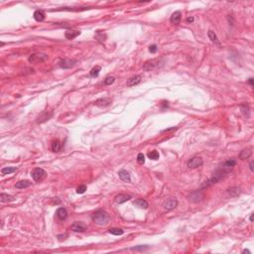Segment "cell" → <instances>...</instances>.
<instances>
[{
	"mask_svg": "<svg viewBox=\"0 0 254 254\" xmlns=\"http://www.w3.org/2000/svg\"><path fill=\"white\" fill-rule=\"evenodd\" d=\"M187 22L188 23H192V22H194V17H188Z\"/></svg>",
	"mask_w": 254,
	"mask_h": 254,
	"instance_id": "cell-37",
	"label": "cell"
},
{
	"mask_svg": "<svg viewBox=\"0 0 254 254\" xmlns=\"http://www.w3.org/2000/svg\"><path fill=\"white\" fill-rule=\"evenodd\" d=\"M178 205V201L175 197H171V199L166 200L163 204V208H165L166 210H172L174 208H176Z\"/></svg>",
	"mask_w": 254,
	"mask_h": 254,
	"instance_id": "cell-8",
	"label": "cell"
},
{
	"mask_svg": "<svg viewBox=\"0 0 254 254\" xmlns=\"http://www.w3.org/2000/svg\"><path fill=\"white\" fill-rule=\"evenodd\" d=\"M15 200V197L11 194H4L2 193L0 194V201L1 202H13Z\"/></svg>",
	"mask_w": 254,
	"mask_h": 254,
	"instance_id": "cell-23",
	"label": "cell"
},
{
	"mask_svg": "<svg viewBox=\"0 0 254 254\" xmlns=\"http://www.w3.org/2000/svg\"><path fill=\"white\" fill-rule=\"evenodd\" d=\"M202 164H204V160H202L201 157L196 156V157L191 158V159L188 161L187 165H188V168L196 169V168H199V167H201V166H202Z\"/></svg>",
	"mask_w": 254,
	"mask_h": 254,
	"instance_id": "cell-7",
	"label": "cell"
},
{
	"mask_svg": "<svg viewBox=\"0 0 254 254\" xmlns=\"http://www.w3.org/2000/svg\"><path fill=\"white\" fill-rule=\"evenodd\" d=\"M141 80H142V78H141L140 75H133V77L129 78L128 80H127V86H137L138 83H141Z\"/></svg>",
	"mask_w": 254,
	"mask_h": 254,
	"instance_id": "cell-11",
	"label": "cell"
},
{
	"mask_svg": "<svg viewBox=\"0 0 254 254\" xmlns=\"http://www.w3.org/2000/svg\"><path fill=\"white\" fill-rule=\"evenodd\" d=\"M227 193L232 197H236L240 194V189L237 188V187H233V188H230L227 190Z\"/></svg>",
	"mask_w": 254,
	"mask_h": 254,
	"instance_id": "cell-27",
	"label": "cell"
},
{
	"mask_svg": "<svg viewBox=\"0 0 254 254\" xmlns=\"http://www.w3.org/2000/svg\"><path fill=\"white\" fill-rule=\"evenodd\" d=\"M118 176H119V178L123 181V182H125V183H130L131 182L130 174H129L128 171L124 170V169H122V170H120L119 172H118Z\"/></svg>",
	"mask_w": 254,
	"mask_h": 254,
	"instance_id": "cell-14",
	"label": "cell"
},
{
	"mask_svg": "<svg viewBox=\"0 0 254 254\" xmlns=\"http://www.w3.org/2000/svg\"><path fill=\"white\" fill-rule=\"evenodd\" d=\"M181 19H182V13H181V11H176V12H174L172 14V16L170 18V22L174 25H178L181 22Z\"/></svg>",
	"mask_w": 254,
	"mask_h": 254,
	"instance_id": "cell-15",
	"label": "cell"
},
{
	"mask_svg": "<svg viewBox=\"0 0 254 254\" xmlns=\"http://www.w3.org/2000/svg\"><path fill=\"white\" fill-rule=\"evenodd\" d=\"M33 17L37 22H42L46 17V14H45L43 10H36L33 14Z\"/></svg>",
	"mask_w": 254,
	"mask_h": 254,
	"instance_id": "cell-16",
	"label": "cell"
},
{
	"mask_svg": "<svg viewBox=\"0 0 254 254\" xmlns=\"http://www.w3.org/2000/svg\"><path fill=\"white\" fill-rule=\"evenodd\" d=\"M251 154H252V148H246V149H243L240 153H239V159L241 160H245V159H248Z\"/></svg>",
	"mask_w": 254,
	"mask_h": 254,
	"instance_id": "cell-17",
	"label": "cell"
},
{
	"mask_svg": "<svg viewBox=\"0 0 254 254\" xmlns=\"http://www.w3.org/2000/svg\"><path fill=\"white\" fill-rule=\"evenodd\" d=\"M187 199L192 202H200L205 199V194L201 190L193 191L187 196Z\"/></svg>",
	"mask_w": 254,
	"mask_h": 254,
	"instance_id": "cell-5",
	"label": "cell"
},
{
	"mask_svg": "<svg viewBox=\"0 0 254 254\" xmlns=\"http://www.w3.org/2000/svg\"><path fill=\"white\" fill-rule=\"evenodd\" d=\"M70 228L75 232H83V231L86 229V225L81 221H75L72 224Z\"/></svg>",
	"mask_w": 254,
	"mask_h": 254,
	"instance_id": "cell-10",
	"label": "cell"
},
{
	"mask_svg": "<svg viewBox=\"0 0 254 254\" xmlns=\"http://www.w3.org/2000/svg\"><path fill=\"white\" fill-rule=\"evenodd\" d=\"M108 231H109V233L113 234V235H116V236L122 235V234L124 233V230H123V229H121V228H116V227L110 228V229H109Z\"/></svg>",
	"mask_w": 254,
	"mask_h": 254,
	"instance_id": "cell-30",
	"label": "cell"
},
{
	"mask_svg": "<svg viewBox=\"0 0 254 254\" xmlns=\"http://www.w3.org/2000/svg\"><path fill=\"white\" fill-rule=\"evenodd\" d=\"M86 191V185H81L80 187H78V189H77L78 194H83Z\"/></svg>",
	"mask_w": 254,
	"mask_h": 254,
	"instance_id": "cell-35",
	"label": "cell"
},
{
	"mask_svg": "<svg viewBox=\"0 0 254 254\" xmlns=\"http://www.w3.org/2000/svg\"><path fill=\"white\" fill-rule=\"evenodd\" d=\"M131 199V196L130 194H117L116 197H114V201L116 204H123V202H125L127 201H129V200Z\"/></svg>",
	"mask_w": 254,
	"mask_h": 254,
	"instance_id": "cell-13",
	"label": "cell"
},
{
	"mask_svg": "<svg viewBox=\"0 0 254 254\" xmlns=\"http://www.w3.org/2000/svg\"><path fill=\"white\" fill-rule=\"evenodd\" d=\"M248 83H249L251 86H253V78H250L249 80H248Z\"/></svg>",
	"mask_w": 254,
	"mask_h": 254,
	"instance_id": "cell-39",
	"label": "cell"
},
{
	"mask_svg": "<svg viewBox=\"0 0 254 254\" xmlns=\"http://www.w3.org/2000/svg\"><path fill=\"white\" fill-rule=\"evenodd\" d=\"M31 177L35 182H42L47 177V172L42 168H35L31 172Z\"/></svg>",
	"mask_w": 254,
	"mask_h": 254,
	"instance_id": "cell-3",
	"label": "cell"
},
{
	"mask_svg": "<svg viewBox=\"0 0 254 254\" xmlns=\"http://www.w3.org/2000/svg\"><path fill=\"white\" fill-rule=\"evenodd\" d=\"M157 50H158V48H157L156 45H151V46L149 47V52L152 53V54H155V53H156Z\"/></svg>",
	"mask_w": 254,
	"mask_h": 254,
	"instance_id": "cell-36",
	"label": "cell"
},
{
	"mask_svg": "<svg viewBox=\"0 0 254 254\" xmlns=\"http://www.w3.org/2000/svg\"><path fill=\"white\" fill-rule=\"evenodd\" d=\"M148 157H149V159H152V160H158V159H159V157H160L159 152L156 151V150H153V151L149 152V153H148Z\"/></svg>",
	"mask_w": 254,
	"mask_h": 254,
	"instance_id": "cell-31",
	"label": "cell"
},
{
	"mask_svg": "<svg viewBox=\"0 0 254 254\" xmlns=\"http://www.w3.org/2000/svg\"><path fill=\"white\" fill-rule=\"evenodd\" d=\"M114 81H115L114 77H107L105 80H104V84H105V86H110V84L114 83Z\"/></svg>",
	"mask_w": 254,
	"mask_h": 254,
	"instance_id": "cell-33",
	"label": "cell"
},
{
	"mask_svg": "<svg viewBox=\"0 0 254 254\" xmlns=\"http://www.w3.org/2000/svg\"><path fill=\"white\" fill-rule=\"evenodd\" d=\"M94 38L99 42V43H103L104 41L106 40V35L104 33H102L101 31H97V35L94 36Z\"/></svg>",
	"mask_w": 254,
	"mask_h": 254,
	"instance_id": "cell-26",
	"label": "cell"
},
{
	"mask_svg": "<svg viewBox=\"0 0 254 254\" xmlns=\"http://www.w3.org/2000/svg\"><path fill=\"white\" fill-rule=\"evenodd\" d=\"M78 35H81L80 31H67L65 33V37H66L67 40H73V39L77 38Z\"/></svg>",
	"mask_w": 254,
	"mask_h": 254,
	"instance_id": "cell-19",
	"label": "cell"
},
{
	"mask_svg": "<svg viewBox=\"0 0 254 254\" xmlns=\"http://www.w3.org/2000/svg\"><path fill=\"white\" fill-rule=\"evenodd\" d=\"M250 221H253V214H251L250 216Z\"/></svg>",
	"mask_w": 254,
	"mask_h": 254,
	"instance_id": "cell-41",
	"label": "cell"
},
{
	"mask_svg": "<svg viewBox=\"0 0 254 254\" xmlns=\"http://www.w3.org/2000/svg\"><path fill=\"white\" fill-rule=\"evenodd\" d=\"M137 162L139 164H144L145 163V156L143 155V153H139L137 156Z\"/></svg>",
	"mask_w": 254,
	"mask_h": 254,
	"instance_id": "cell-34",
	"label": "cell"
},
{
	"mask_svg": "<svg viewBox=\"0 0 254 254\" xmlns=\"http://www.w3.org/2000/svg\"><path fill=\"white\" fill-rule=\"evenodd\" d=\"M92 221L97 225H106L109 221V216L104 210H97L92 214Z\"/></svg>",
	"mask_w": 254,
	"mask_h": 254,
	"instance_id": "cell-2",
	"label": "cell"
},
{
	"mask_svg": "<svg viewBox=\"0 0 254 254\" xmlns=\"http://www.w3.org/2000/svg\"><path fill=\"white\" fill-rule=\"evenodd\" d=\"M240 109L245 117H249V107H248V105H246V104H242V105H240Z\"/></svg>",
	"mask_w": 254,
	"mask_h": 254,
	"instance_id": "cell-32",
	"label": "cell"
},
{
	"mask_svg": "<svg viewBox=\"0 0 254 254\" xmlns=\"http://www.w3.org/2000/svg\"><path fill=\"white\" fill-rule=\"evenodd\" d=\"M111 103V100L109 98H99L97 101H94V104L97 106H107Z\"/></svg>",
	"mask_w": 254,
	"mask_h": 254,
	"instance_id": "cell-22",
	"label": "cell"
},
{
	"mask_svg": "<svg viewBox=\"0 0 254 254\" xmlns=\"http://www.w3.org/2000/svg\"><path fill=\"white\" fill-rule=\"evenodd\" d=\"M100 70H101V67H100L99 66L94 67V69H91V70H90V72H89L90 77H92V78L97 77V75H99V72H100Z\"/></svg>",
	"mask_w": 254,
	"mask_h": 254,
	"instance_id": "cell-29",
	"label": "cell"
},
{
	"mask_svg": "<svg viewBox=\"0 0 254 254\" xmlns=\"http://www.w3.org/2000/svg\"><path fill=\"white\" fill-rule=\"evenodd\" d=\"M16 171H17V168H15V167H5V168L1 169V174L3 175V176H5V175L12 174Z\"/></svg>",
	"mask_w": 254,
	"mask_h": 254,
	"instance_id": "cell-25",
	"label": "cell"
},
{
	"mask_svg": "<svg viewBox=\"0 0 254 254\" xmlns=\"http://www.w3.org/2000/svg\"><path fill=\"white\" fill-rule=\"evenodd\" d=\"M242 253H249V254H250L251 252H250V251L248 250V249H244L243 251H242Z\"/></svg>",
	"mask_w": 254,
	"mask_h": 254,
	"instance_id": "cell-40",
	"label": "cell"
},
{
	"mask_svg": "<svg viewBox=\"0 0 254 254\" xmlns=\"http://www.w3.org/2000/svg\"><path fill=\"white\" fill-rule=\"evenodd\" d=\"M57 216L61 219V221H65V219H66L67 217V211L66 208H58V210H57Z\"/></svg>",
	"mask_w": 254,
	"mask_h": 254,
	"instance_id": "cell-20",
	"label": "cell"
},
{
	"mask_svg": "<svg viewBox=\"0 0 254 254\" xmlns=\"http://www.w3.org/2000/svg\"><path fill=\"white\" fill-rule=\"evenodd\" d=\"M77 64V60H70V59H65V60L60 61L59 63V66H60L62 69H70Z\"/></svg>",
	"mask_w": 254,
	"mask_h": 254,
	"instance_id": "cell-9",
	"label": "cell"
},
{
	"mask_svg": "<svg viewBox=\"0 0 254 254\" xmlns=\"http://www.w3.org/2000/svg\"><path fill=\"white\" fill-rule=\"evenodd\" d=\"M133 205H136L138 208H148V202L145 201V200H142V199H137L135 200L133 202Z\"/></svg>",
	"mask_w": 254,
	"mask_h": 254,
	"instance_id": "cell-21",
	"label": "cell"
},
{
	"mask_svg": "<svg viewBox=\"0 0 254 254\" xmlns=\"http://www.w3.org/2000/svg\"><path fill=\"white\" fill-rule=\"evenodd\" d=\"M235 165H236V160H234V159L226 160L214 171V173L213 174V177H211L208 182H205V184L202 185V188L210 187L211 185L216 184L218 181L224 179L227 174H229L230 172L233 170V168L235 167Z\"/></svg>",
	"mask_w": 254,
	"mask_h": 254,
	"instance_id": "cell-1",
	"label": "cell"
},
{
	"mask_svg": "<svg viewBox=\"0 0 254 254\" xmlns=\"http://www.w3.org/2000/svg\"><path fill=\"white\" fill-rule=\"evenodd\" d=\"M31 185H32V183H31L29 180H22L16 183L15 187L17 189H26V188H29Z\"/></svg>",
	"mask_w": 254,
	"mask_h": 254,
	"instance_id": "cell-18",
	"label": "cell"
},
{
	"mask_svg": "<svg viewBox=\"0 0 254 254\" xmlns=\"http://www.w3.org/2000/svg\"><path fill=\"white\" fill-rule=\"evenodd\" d=\"M208 36L210 38V40L213 42V43H216V44H218L219 45V42H218V39H217L216 33L213 32V31H208Z\"/></svg>",
	"mask_w": 254,
	"mask_h": 254,
	"instance_id": "cell-28",
	"label": "cell"
},
{
	"mask_svg": "<svg viewBox=\"0 0 254 254\" xmlns=\"http://www.w3.org/2000/svg\"><path fill=\"white\" fill-rule=\"evenodd\" d=\"M53 116V111H49V110H45L40 114V116L38 117L37 122L38 123H43L45 121L49 120L51 117Z\"/></svg>",
	"mask_w": 254,
	"mask_h": 254,
	"instance_id": "cell-12",
	"label": "cell"
},
{
	"mask_svg": "<svg viewBox=\"0 0 254 254\" xmlns=\"http://www.w3.org/2000/svg\"><path fill=\"white\" fill-rule=\"evenodd\" d=\"M48 55L45 53H34L30 56L28 61L30 62L31 64H40L43 63V62L48 60Z\"/></svg>",
	"mask_w": 254,
	"mask_h": 254,
	"instance_id": "cell-4",
	"label": "cell"
},
{
	"mask_svg": "<svg viewBox=\"0 0 254 254\" xmlns=\"http://www.w3.org/2000/svg\"><path fill=\"white\" fill-rule=\"evenodd\" d=\"M162 60L161 59H153V60L147 61L143 66V69L145 70H153L160 66H162Z\"/></svg>",
	"mask_w": 254,
	"mask_h": 254,
	"instance_id": "cell-6",
	"label": "cell"
},
{
	"mask_svg": "<svg viewBox=\"0 0 254 254\" xmlns=\"http://www.w3.org/2000/svg\"><path fill=\"white\" fill-rule=\"evenodd\" d=\"M249 169H250L251 172L254 171V170H253V161H251V162L249 163Z\"/></svg>",
	"mask_w": 254,
	"mask_h": 254,
	"instance_id": "cell-38",
	"label": "cell"
},
{
	"mask_svg": "<svg viewBox=\"0 0 254 254\" xmlns=\"http://www.w3.org/2000/svg\"><path fill=\"white\" fill-rule=\"evenodd\" d=\"M51 149H52L53 152H60L61 149H62V145H61L60 141H59V140H54L52 142Z\"/></svg>",
	"mask_w": 254,
	"mask_h": 254,
	"instance_id": "cell-24",
	"label": "cell"
}]
</instances>
